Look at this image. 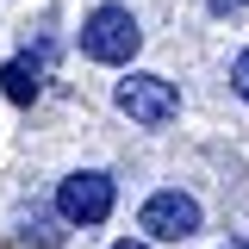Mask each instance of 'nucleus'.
Returning a JSON list of instances; mask_svg holds the SVG:
<instances>
[{"label": "nucleus", "mask_w": 249, "mask_h": 249, "mask_svg": "<svg viewBox=\"0 0 249 249\" xmlns=\"http://www.w3.org/2000/svg\"><path fill=\"white\" fill-rule=\"evenodd\" d=\"M137 44H143V31H137V13L131 6H93L88 19H81V56L93 62H131L137 56Z\"/></svg>", "instance_id": "1"}, {"label": "nucleus", "mask_w": 249, "mask_h": 249, "mask_svg": "<svg viewBox=\"0 0 249 249\" xmlns=\"http://www.w3.org/2000/svg\"><path fill=\"white\" fill-rule=\"evenodd\" d=\"M112 206H119V187H112L106 168H75V175L56 187V212L69 218V224H106Z\"/></svg>", "instance_id": "2"}, {"label": "nucleus", "mask_w": 249, "mask_h": 249, "mask_svg": "<svg viewBox=\"0 0 249 249\" xmlns=\"http://www.w3.org/2000/svg\"><path fill=\"white\" fill-rule=\"evenodd\" d=\"M137 224L150 231L156 243H187V237H199L206 212H199V199H193V193H181V187H162V193H150V199H143Z\"/></svg>", "instance_id": "3"}, {"label": "nucleus", "mask_w": 249, "mask_h": 249, "mask_svg": "<svg viewBox=\"0 0 249 249\" xmlns=\"http://www.w3.org/2000/svg\"><path fill=\"white\" fill-rule=\"evenodd\" d=\"M112 100H119L124 119H137L143 131H162V124L181 112V93H175V81H168V75H124Z\"/></svg>", "instance_id": "4"}, {"label": "nucleus", "mask_w": 249, "mask_h": 249, "mask_svg": "<svg viewBox=\"0 0 249 249\" xmlns=\"http://www.w3.org/2000/svg\"><path fill=\"white\" fill-rule=\"evenodd\" d=\"M0 93H6L13 106H31V100L44 93V62H31V56L0 62Z\"/></svg>", "instance_id": "5"}, {"label": "nucleus", "mask_w": 249, "mask_h": 249, "mask_svg": "<svg viewBox=\"0 0 249 249\" xmlns=\"http://www.w3.org/2000/svg\"><path fill=\"white\" fill-rule=\"evenodd\" d=\"M231 88H237V93H243V100H249V50H243V56H237V62H231Z\"/></svg>", "instance_id": "6"}, {"label": "nucleus", "mask_w": 249, "mask_h": 249, "mask_svg": "<svg viewBox=\"0 0 249 249\" xmlns=\"http://www.w3.org/2000/svg\"><path fill=\"white\" fill-rule=\"evenodd\" d=\"M206 6H212V13H243L249 0H206Z\"/></svg>", "instance_id": "7"}, {"label": "nucleus", "mask_w": 249, "mask_h": 249, "mask_svg": "<svg viewBox=\"0 0 249 249\" xmlns=\"http://www.w3.org/2000/svg\"><path fill=\"white\" fill-rule=\"evenodd\" d=\"M112 249H150V243H131V237H124V243H112Z\"/></svg>", "instance_id": "8"}, {"label": "nucleus", "mask_w": 249, "mask_h": 249, "mask_svg": "<svg viewBox=\"0 0 249 249\" xmlns=\"http://www.w3.org/2000/svg\"><path fill=\"white\" fill-rule=\"evenodd\" d=\"M224 249H249V237H237V243H224Z\"/></svg>", "instance_id": "9"}]
</instances>
